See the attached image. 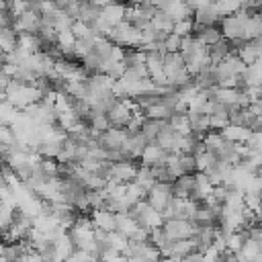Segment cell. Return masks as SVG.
<instances>
[{
  "instance_id": "obj_10",
  "label": "cell",
  "mask_w": 262,
  "mask_h": 262,
  "mask_svg": "<svg viewBox=\"0 0 262 262\" xmlns=\"http://www.w3.org/2000/svg\"><path fill=\"white\" fill-rule=\"evenodd\" d=\"M90 219L94 223V229L102 231H115V213L106 207L100 209H90Z\"/></svg>"
},
{
  "instance_id": "obj_40",
  "label": "cell",
  "mask_w": 262,
  "mask_h": 262,
  "mask_svg": "<svg viewBox=\"0 0 262 262\" xmlns=\"http://www.w3.org/2000/svg\"><path fill=\"white\" fill-rule=\"evenodd\" d=\"M70 31L74 33V37H76V39H82V37H88V35H92V29H90V25H88V23H84V20H80V18H76V20L72 23Z\"/></svg>"
},
{
  "instance_id": "obj_4",
  "label": "cell",
  "mask_w": 262,
  "mask_h": 262,
  "mask_svg": "<svg viewBox=\"0 0 262 262\" xmlns=\"http://www.w3.org/2000/svg\"><path fill=\"white\" fill-rule=\"evenodd\" d=\"M248 18V12L244 8H239L237 12L233 14H227V16H221L219 20V29H221V35L229 41H235V39H242V33H244V23Z\"/></svg>"
},
{
  "instance_id": "obj_38",
  "label": "cell",
  "mask_w": 262,
  "mask_h": 262,
  "mask_svg": "<svg viewBox=\"0 0 262 262\" xmlns=\"http://www.w3.org/2000/svg\"><path fill=\"white\" fill-rule=\"evenodd\" d=\"M192 31H194V20H192V16L174 20L172 33H176V35H180V37H186V35H192Z\"/></svg>"
},
{
  "instance_id": "obj_7",
  "label": "cell",
  "mask_w": 262,
  "mask_h": 262,
  "mask_svg": "<svg viewBox=\"0 0 262 262\" xmlns=\"http://www.w3.org/2000/svg\"><path fill=\"white\" fill-rule=\"evenodd\" d=\"M12 29L16 31V35L18 33H37L41 29V14L31 10V8H27L20 16H14Z\"/></svg>"
},
{
  "instance_id": "obj_6",
  "label": "cell",
  "mask_w": 262,
  "mask_h": 262,
  "mask_svg": "<svg viewBox=\"0 0 262 262\" xmlns=\"http://www.w3.org/2000/svg\"><path fill=\"white\" fill-rule=\"evenodd\" d=\"M139 164H135V160H117V162H111L108 166V178L117 180V182H129L135 178V172H137Z\"/></svg>"
},
{
  "instance_id": "obj_32",
  "label": "cell",
  "mask_w": 262,
  "mask_h": 262,
  "mask_svg": "<svg viewBox=\"0 0 262 262\" xmlns=\"http://www.w3.org/2000/svg\"><path fill=\"white\" fill-rule=\"evenodd\" d=\"M125 61H115V59H102V66H100V72H104V74H108L111 78H121L123 76V72H125Z\"/></svg>"
},
{
  "instance_id": "obj_28",
  "label": "cell",
  "mask_w": 262,
  "mask_h": 262,
  "mask_svg": "<svg viewBox=\"0 0 262 262\" xmlns=\"http://www.w3.org/2000/svg\"><path fill=\"white\" fill-rule=\"evenodd\" d=\"M76 43V37L70 29H63V31H57L55 35V45L63 51V55H72V47Z\"/></svg>"
},
{
  "instance_id": "obj_29",
  "label": "cell",
  "mask_w": 262,
  "mask_h": 262,
  "mask_svg": "<svg viewBox=\"0 0 262 262\" xmlns=\"http://www.w3.org/2000/svg\"><path fill=\"white\" fill-rule=\"evenodd\" d=\"M16 47V31L12 27H0V49L10 53Z\"/></svg>"
},
{
  "instance_id": "obj_14",
  "label": "cell",
  "mask_w": 262,
  "mask_h": 262,
  "mask_svg": "<svg viewBox=\"0 0 262 262\" xmlns=\"http://www.w3.org/2000/svg\"><path fill=\"white\" fill-rule=\"evenodd\" d=\"M213 192V184H211V180H209V176L205 174V172H194V186H192V190H190V199H194V201H205L209 194Z\"/></svg>"
},
{
  "instance_id": "obj_30",
  "label": "cell",
  "mask_w": 262,
  "mask_h": 262,
  "mask_svg": "<svg viewBox=\"0 0 262 262\" xmlns=\"http://www.w3.org/2000/svg\"><path fill=\"white\" fill-rule=\"evenodd\" d=\"M143 113H145L147 119H164V121H168V117H170L174 111H172L170 106H166V104L160 100V102H156V104L143 108Z\"/></svg>"
},
{
  "instance_id": "obj_39",
  "label": "cell",
  "mask_w": 262,
  "mask_h": 262,
  "mask_svg": "<svg viewBox=\"0 0 262 262\" xmlns=\"http://www.w3.org/2000/svg\"><path fill=\"white\" fill-rule=\"evenodd\" d=\"M227 123H229V115L227 113H213V115H209V129H213V131H221Z\"/></svg>"
},
{
  "instance_id": "obj_31",
  "label": "cell",
  "mask_w": 262,
  "mask_h": 262,
  "mask_svg": "<svg viewBox=\"0 0 262 262\" xmlns=\"http://www.w3.org/2000/svg\"><path fill=\"white\" fill-rule=\"evenodd\" d=\"M145 194H147V190H145V188H141V186H139L135 180L125 182V199H127L131 205H135L137 201L145 199Z\"/></svg>"
},
{
  "instance_id": "obj_45",
  "label": "cell",
  "mask_w": 262,
  "mask_h": 262,
  "mask_svg": "<svg viewBox=\"0 0 262 262\" xmlns=\"http://www.w3.org/2000/svg\"><path fill=\"white\" fill-rule=\"evenodd\" d=\"M252 41H254V45L258 47V51L262 53V35H260V37H256V39H252Z\"/></svg>"
},
{
  "instance_id": "obj_13",
  "label": "cell",
  "mask_w": 262,
  "mask_h": 262,
  "mask_svg": "<svg viewBox=\"0 0 262 262\" xmlns=\"http://www.w3.org/2000/svg\"><path fill=\"white\" fill-rule=\"evenodd\" d=\"M219 133H221V135H223V139H227V141H233V143H246V141H248V137H250V133H252V129H250V127H246V125L227 123Z\"/></svg>"
},
{
  "instance_id": "obj_47",
  "label": "cell",
  "mask_w": 262,
  "mask_h": 262,
  "mask_svg": "<svg viewBox=\"0 0 262 262\" xmlns=\"http://www.w3.org/2000/svg\"><path fill=\"white\" fill-rule=\"evenodd\" d=\"M260 223H262V221H260Z\"/></svg>"
},
{
  "instance_id": "obj_26",
  "label": "cell",
  "mask_w": 262,
  "mask_h": 262,
  "mask_svg": "<svg viewBox=\"0 0 262 262\" xmlns=\"http://www.w3.org/2000/svg\"><path fill=\"white\" fill-rule=\"evenodd\" d=\"M141 188H145V190H149L158 180H156V176H154V170H151V166H143V164H139V168H137V172H135V178H133Z\"/></svg>"
},
{
  "instance_id": "obj_35",
  "label": "cell",
  "mask_w": 262,
  "mask_h": 262,
  "mask_svg": "<svg viewBox=\"0 0 262 262\" xmlns=\"http://www.w3.org/2000/svg\"><path fill=\"white\" fill-rule=\"evenodd\" d=\"M180 41H182V37L170 31V33L166 35V39H164V41H160V51H162V53L180 51Z\"/></svg>"
},
{
  "instance_id": "obj_20",
  "label": "cell",
  "mask_w": 262,
  "mask_h": 262,
  "mask_svg": "<svg viewBox=\"0 0 262 262\" xmlns=\"http://www.w3.org/2000/svg\"><path fill=\"white\" fill-rule=\"evenodd\" d=\"M192 156H194V172H209L217 162V156L209 149H201Z\"/></svg>"
},
{
  "instance_id": "obj_33",
  "label": "cell",
  "mask_w": 262,
  "mask_h": 262,
  "mask_svg": "<svg viewBox=\"0 0 262 262\" xmlns=\"http://www.w3.org/2000/svg\"><path fill=\"white\" fill-rule=\"evenodd\" d=\"M82 61V68L86 70V74H94V72H100V66H102V57L96 55L92 49L80 59Z\"/></svg>"
},
{
  "instance_id": "obj_42",
  "label": "cell",
  "mask_w": 262,
  "mask_h": 262,
  "mask_svg": "<svg viewBox=\"0 0 262 262\" xmlns=\"http://www.w3.org/2000/svg\"><path fill=\"white\" fill-rule=\"evenodd\" d=\"M12 20H14V16L8 12V8L0 10V27H12Z\"/></svg>"
},
{
  "instance_id": "obj_23",
  "label": "cell",
  "mask_w": 262,
  "mask_h": 262,
  "mask_svg": "<svg viewBox=\"0 0 262 262\" xmlns=\"http://www.w3.org/2000/svg\"><path fill=\"white\" fill-rule=\"evenodd\" d=\"M186 115H188V121H190L194 135H205L209 131V115L194 113V111H186Z\"/></svg>"
},
{
  "instance_id": "obj_9",
  "label": "cell",
  "mask_w": 262,
  "mask_h": 262,
  "mask_svg": "<svg viewBox=\"0 0 262 262\" xmlns=\"http://www.w3.org/2000/svg\"><path fill=\"white\" fill-rule=\"evenodd\" d=\"M166 156H168V151H166V149H162L156 141H147V143H145V147L141 149L139 162H141L143 166H160V164H164V162H166Z\"/></svg>"
},
{
  "instance_id": "obj_19",
  "label": "cell",
  "mask_w": 262,
  "mask_h": 262,
  "mask_svg": "<svg viewBox=\"0 0 262 262\" xmlns=\"http://www.w3.org/2000/svg\"><path fill=\"white\" fill-rule=\"evenodd\" d=\"M184 68V59L180 55V51H170V53H164V72L168 76V80L178 74L180 70Z\"/></svg>"
},
{
  "instance_id": "obj_3",
  "label": "cell",
  "mask_w": 262,
  "mask_h": 262,
  "mask_svg": "<svg viewBox=\"0 0 262 262\" xmlns=\"http://www.w3.org/2000/svg\"><path fill=\"white\" fill-rule=\"evenodd\" d=\"M162 229L174 242V239H182V237H192L196 233V223L186 217H170V219H164Z\"/></svg>"
},
{
  "instance_id": "obj_17",
  "label": "cell",
  "mask_w": 262,
  "mask_h": 262,
  "mask_svg": "<svg viewBox=\"0 0 262 262\" xmlns=\"http://www.w3.org/2000/svg\"><path fill=\"white\" fill-rule=\"evenodd\" d=\"M137 225L139 223L131 213H115V229L119 233H123L125 237H131Z\"/></svg>"
},
{
  "instance_id": "obj_24",
  "label": "cell",
  "mask_w": 262,
  "mask_h": 262,
  "mask_svg": "<svg viewBox=\"0 0 262 262\" xmlns=\"http://www.w3.org/2000/svg\"><path fill=\"white\" fill-rule=\"evenodd\" d=\"M244 207H246V203H244V190L229 188L227 190V196L223 201V209L225 211H242Z\"/></svg>"
},
{
  "instance_id": "obj_43",
  "label": "cell",
  "mask_w": 262,
  "mask_h": 262,
  "mask_svg": "<svg viewBox=\"0 0 262 262\" xmlns=\"http://www.w3.org/2000/svg\"><path fill=\"white\" fill-rule=\"evenodd\" d=\"M188 6H190V10L194 12L196 8H203V6H207V4H211L213 0H184Z\"/></svg>"
},
{
  "instance_id": "obj_12",
  "label": "cell",
  "mask_w": 262,
  "mask_h": 262,
  "mask_svg": "<svg viewBox=\"0 0 262 262\" xmlns=\"http://www.w3.org/2000/svg\"><path fill=\"white\" fill-rule=\"evenodd\" d=\"M192 20H194V25H199V27H207V25H219L221 14L217 12L215 4L211 2V4H207V6H203V8H196V10L192 12Z\"/></svg>"
},
{
  "instance_id": "obj_25",
  "label": "cell",
  "mask_w": 262,
  "mask_h": 262,
  "mask_svg": "<svg viewBox=\"0 0 262 262\" xmlns=\"http://www.w3.org/2000/svg\"><path fill=\"white\" fill-rule=\"evenodd\" d=\"M203 145H205V149H209V151H213L215 156H217V151L225 145V141L227 139H223V135L219 133V131H213V129H209L205 135H203Z\"/></svg>"
},
{
  "instance_id": "obj_18",
  "label": "cell",
  "mask_w": 262,
  "mask_h": 262,
  "mask_svg": "<svg viewBox=\"0 0 262 262\" xmlns=\"http://www.w3.org/2000/svg\"><path fill=\"white\" fill-rule=\"evenodd\" d=\"M16 47L27 49L31 53L43 51V43H41V39H39L37 33H18L16 35Z\"/></svg>"
},
{
  "instance_id": "obj_5",
  "label": "cell",
  "mask_w": 262,
  "mask_h": 262,
  "mask_svg": "<svg viewBox=\"0 0 262 262\" xmlns=\"http://www.w3.org/2000/svg\"><path fill=\"white\" fill-rule=\"evenodd\" d=\"M172 196H174L172 182H156V184L147 190V194H145L147 203H149L154 209H158V211H164V209L170 205Z\"/></svg>"
},
{
  "instance_id": "obj_27",
  "label": "cell",
  "mask_w": 262,
  "mask_h": 262,
  "mask_svg": "<svg viewBox=\"0 0 262 262\" xmlns=\"http://www.w3.org/2000/svg\"><path fill=\"white\" fill-rule=\"evenodd\" d=\"M149 23H151V27H154L156 31H166V33H170L172 27H174V20H172L164 10H160V8H156V12L151 14Z\"/></svg>"
},
{
  "instance_id": "obj_46",
  "label": "cell",
  "mask_w": 262,
  "mask_h": 262,
  "mask_svg": "<svg viewBox=\"0 0 262 262\" xmlns=\"http://www.w3.org/2000/svg\"><path fill=\"white\" fill-rule=\"evenodd\" d=\"M6 8V0H0V10H4Z\"/></svg>"
},
{
  "instance_id": "obj_21",
  "label": "cell",
  "mask_w": 262,
  "mask_h": 262,
  "mask_svg": "<svg viewBox=\"0 0 262 262\" xmlns=\"http://www.w3.org/2000/svg\"><path fill=\"white\" fill-rule=\"evenodd\" d=\"M168 123L172 129H176L180 135H190L192 133V127H190V121H188V115L186 113H172L168 117Z\"/></svg>"
},
{
  "instance_id": "obj_2",
  "label": "cell",
  "mask_w": 262,
  "mask_h": 262,
  "mask_svg": "<svg viewBox=\"0 0 262 262\" xmlns=\"http://www.w3.org/2000/svg\"><path fill=\"white\" fill-rule=\"evenodd\" d=\"M129 213L137 219L139 225H143V227H147V229H154V227H162V225H164V215H162V211L154 209V207L147 203V199H141V201H137L135 205H131V211H129Z\"/></svg>"
},
{
  "instance_id": "obj_34",
  "label": "cell",
  "mask_w": 262,
  "mask_h": 262,
  "mask_svg": "<svg viewBox=\"0 0 262 262\" xmlns=\"http://www.w3.org/2000/svg\"><path fill=\"white\" fill-rule=\"evenodd\" d=\"M98 14H100V8L98 6H94V4H90L86 0H80V12H78V18L80 20H84V23L90 25Z\"/></svg>"
},
{
  "instance_id": "obj_22",
  "label": "cell",
  "mask_w": 262,
  "mask_h": 262,
  "mask_svg": "<svg viewBox=\"0 0 262 262\" xmlns=\"http://www.w3.org/2000/svg\"><path fill=\"white\" fill-rule=\"evenodd\" d=\"M164 125H166L164 119H147V117H145V121H143L139 133L145 137V141H156V137H158V133H160V129H162Z\"/></svg>"
},
{
  "instance_id": "obj_1",
  "label": "cell",
  "mask_w": 262,
  "mask_h": 262,
  "mask_svg": "<svg viewBox=\"0 0 262 262\" xmlns=\"http://www.w3.org/2000/svg\"><path fill=\"white\" fill-rule=\"evenodd\" d=\"M106 37L113 43H117V45H121L125 49H133V47L141 45V29L133 27L129 20H123V23L115 25Z\"/></svg>"
},
{
  "instance_id": "obj_16",
  "label": "cell",
  "mask_w": 262,
  "mask_h": 262,
  "mask_svg": "<svg viewBox=\"0 0 262 262\" xmlns=\"http://www.w3.org/2000/svg\"><path fill=\"white\" fill-rule=\"evenodd\" d=\"M192 35H194L201 43H205L207 47L213 45L215 41H219V39L223 37V35H221V29H219L217 25H207V27H199V25H194Z\"/></svg>"
},
{
  "instance_id": "obj_41",
  "label": "cell",
  "mask_w": 262,
  "mask_h": 262,
  "mask_svg": "<svg viewBox=\"0 0 262 262\" xmlns=\"http://www.w3.org/2000/svg\"><path fill=\"white\" fill-rule=\"evenodd\" d=\"M219 258H221V252H219L213 244L203 250V260H219Z\"/></svg>"
},
{
  "instance_id": "obj_44",
  "label": "cell",
  "mask_w": 262,
  "mask_h": 262,
  "mask_svg": "<svg viewBox=\"0 0 262 262\" xmlns=\"http://www.w3.org/2000/svg\"><path fill=\"white\" fill-rule=\"evenodd\" d=\"M86 2H90V4H94V6H98V8H102L104 4H108V2H113V0H86Z\"/></svg>"
},
{
  "instance_id": "obj_11",
  "label": "cell",
  "mask_w": 262,
  "mask_h": 262,
  "mask_svg": "<svg viewBox=\"0 0 262 262\" xmlns=\"http://www.w3.org/2000/svg\"><path fill=\"white\" fill-rule=\"evenodd\" d=\"M125 10H127V4L125 2H117V0H113V2H108V4H104L102 8H100V16L108 23V25H119V23H123L125 20Z\"/></svg>"
},
{
  "instance_id": "obj_15",
  "label": "cell",
  "mask_w": 262,
  "mask_h": 262,
  "mask_svg": "<svg viewBox=\"0 0 262 262\" xmlns=\"http://www.w3.org/2000/svg\"><path fill=\"white\" fill-rule=\"evenodd\" d=\"M231 51H233L231 41L225 39V37H221L219 41H215L213 45H209V66L219 63V61H221L223 57H227Z\"/></svg>"
},
{
  "instance_id": "obj_37",
  "label": "cell",
  "mask_w": 262,
  "mask_h": 262,
  "mask_svg": "<svg viewBox=\"0 0 262 262\" xmlns=\"http://www.w3.org/2000/svg\"><path fill=\"white\" fill-rule=\"evenodd\" d=\"M39 168L41 172L47 176V178H53V176H61L59 174V162L55 158H41L39 162Z\"/></svg>"
},
{
  "instance_id": "obj_36",
  "label": "cell",
  "mask_w": 262,
  "mask_h": 262,
  "mask_svg": "<svg viewBox=\"0 0 262 262\" xmlns=\"http://www.w3.org/2000/svg\"><path fill=\"white\" fill-rule=\"evenodd\" d=\"M213 4H215V8H217V12H219L221 16H227V14H233V12H237V10L242 8V4H239V0H213Z\"/></svg>"
},
{
  "instance_id": "obj_8",
  "label": "cell",
  "mask_w": 262,
  "mask_h": 262,
  "mask_svg": "<svg viewBox=\"0 0 262 262\" xmlns=\"http://www.w3.org/2000/svg\"><path fill=\"white\" fill-rule=\"evenodd\" d=\"M129 137V131L125 129V127H108V129H104L102 133H100V137H98V143L104 147V149H119V147H123V143H125V139Z\"/></svg>"
}]
</instances>
